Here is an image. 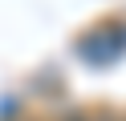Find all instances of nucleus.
I'll return each instance as SVG.
<instances>
[{"instance_id":"f257e3e1","label":"nucleus","mask_w":126,"mask_h":121,"mask_svg":"<svg viewBox=\"0 0 126 121\" xmlns=\"http://www.w3.org/2000/svg\"><path fill=\"white\" fill-rule=\"evenodd\" d=\"M73 48H77V56H81L85 65H98V69L122 61L126 56V16H106V20L94 24L90 32H81Z\"/></svg>"}]
</instances>
